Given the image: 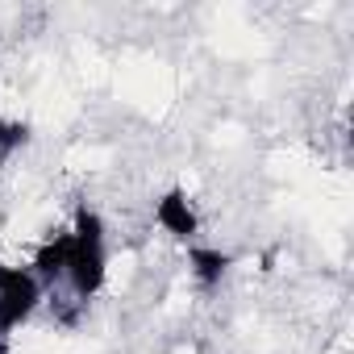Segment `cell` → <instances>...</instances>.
I'll use <instances>...</instances> for the list:
<instances>
[]
</instances>
